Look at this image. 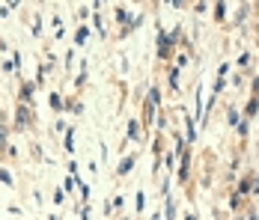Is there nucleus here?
<instances>
[{
	"instance_id": "20e7f679",
	"label": "nucleus",
	"mask_w": 259,
	"mask_h": 220,
	"mask_svg": "<svg viewBox=\"0 0 259 220\" xmlns=\"http://www.w3.org/2000/svg\"><path fill=\"white\" fill-rule=\"evenodd\" d=\"M131 167H134V158H125V161L119 164V175H125V172H128Z\"/></svg>"
},
{
	"instance_id": "7ed1b4c3",
	"label": "nucleus",
	"mask_w": 259,
	"mask_h": 220,
	"mask_svg": "<svg viewBox=\"0 0 259 220\" xmlns=\"http://www.w3.org/2000/svg\"><path fill=\"white\" fill-rule=\"evenodd\" d=\"M128 137H131V140H140V122H137V119L128 125Z\"/></svg>"
},
{
	"instance_id": "423d86ee",
	"label": "nucleus",
	"mask_w": 259,
	"mask_h": 220,
	"mask_svg": "<svg viewBox=\"0 0 259 220\" xmlns=\"http://www.w3.org/2000/svg\"><path fill=\"white\" fill-rule=\"evenodd\" d=\"M6 137H9V128L0 125V149H6Z\"/></svg>"
},
{
	"instance_id": "1a4fd4ad",
	"label": "nucleus",
	"mask_w": 259,
	"mask_h": 220,
	"mask_svg": "<svg viewBox=\"0 0 259 220\" xmlns=\"http://www.w3.org/2000/svg\"><path fill=\"white\" fill-rule=\"evenodd\" d=\"M253 90H256V93H259V80H256V86H253Z\"/></svg>"
},
{
	"instance_id": "6e6552de",
	"label": "nucleus",
	"mask_w": 259,
	"mask_h": 220,
	"mask_svg": "<svg viewBox=\"0 0 259 220\" xmlns=\"http://www.w3.org/2000/svg\"><path fill=\"white\" fill-rule=\"evenodd\" d=\"M185 220H197V217H194V214H188V217H185Z\"/></svg>"
},
{
	"instance_id": "0eeeda50",
	"label": "nucleus",
	"mask_w": 259,
	"mask_h": 220,
	"mask_svg": "<svg viewBox=\"0 0 259 220\" xmlns=\"http://www.w3.org/2000/svg\"><path fill=\"white\" fill-rule=\"evenodd\" d=\"M51 104H54V110H63V107H60V104H63V101H60V96H51Z\"/></svg>"
},
{
	"instance_id": "f257e3e1",
	"label": "nucleus",
	"mask_w": 259,
	"mask_h": 220,
	"mask_svg": "<svg viewBox=\"0 0 259 220\" xmlns=\"http://www.w3.org/2000/svg\"><path fill=\"white\" fill-rule=\"evenodd\" d=\"M30 122H33V104H18V110H15V128L24 131Z\"/></svg>"
},
{
	"instance_id": "39448f33",
	"label": "nucleus",
	"mask_w": 259,
	"mask_h": 220,
	"mask_svg": "<svg viewBox=\"0 0 259 220\" xmlns=\"http://www.w3.org/2000/svg\"><path fill=\"white\" fill-rule=\"evenodd\" d=\"M87 36H90V30H87V27H80L78 33H75V42H78V45H80V42H87Z\"/></svg>"
},
{
	"instance_id": "f03ea898",
	"label": "nucleus",
	"mask_w": 259,
	"mask_h": 220,
	"mask_svg": "<svg viewBox=\"0 0 259 220\" xmlns=\"http://www.w3.org/2000/svg\"><path fill=\"white\" fill-rule=\"evenodd\" d=\"M116 21H119V24H125V27H128V9H122V6H116Z\"/></svg>"
}]
</instances>
